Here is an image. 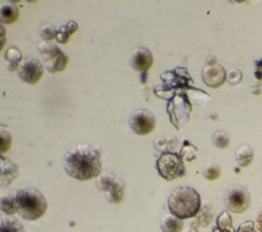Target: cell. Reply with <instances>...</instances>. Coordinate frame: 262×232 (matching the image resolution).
Segmentation results:
<instances>
[{
    "label": "cell",
    "instance_id": "17",
    "mask_svg": "<svg viewBox=\"0 0 262 232\" xmlns=\"http://www.w3.org/2000/svg\"><path fill=\"white\" fill-rule=\"evenodd\" d=\"M78 31V25L75 21H69L58 28L57 35H56V41L61 45H66L68 41H69L70 36L75 34L76 32Z\"/></svg>",
    "mask_w": 262,
    "mask_h": 232
},
{
    "label": "cell",
    "instance_id": "19",
    "mask_svg": "<svg viewBox=\"0 0 262 232\" xmlns=\"http://www.w3.org/2000/svg\"><path fill=\"white\" fill-rule=\"evenodd\" d=\"M0 232H25V229L18 219L11 216H2Z\"/></svg>",
    "mask_w": 262,
    "mask_h": 232
},
{
    "label": "cell",
    "instance_id": "7",
    "mask_svg": "<svg viewBox=\"0 0 262 232\" xmlns=\"http://www.w3.org/2000/svg\"><path fill=\"white\" fill-rule=\"evenodd\" d=\"M224 204L231 213L243 214L251 205V194L243 185L230 187L224 194Z\"/></svg>",
    "mask_w": 262,
    "mask_h": 232
},
{
    "label": "cell",
    "instance_id": "12",
    "mask_svg": "<svg viewBox=\"0 0 262 232\" xmlns=\"http://www.w3.org/2000/svg\"><path fill=\"white\" fill-rule=\"evenodd\" d=\"M0 171H2V187H7L18 178L19 168L12 160L3 157L0 159Z\"/></svg>",
    "mask_w": 262,
    "mask_h": 232
},
{
    "label": "cell",
    "instance_id": "24",
    "mask_svg": "<svg viewBox=\"0 0 262 232\" xmlns=\"http://www.w3.org/2000/svg\"><path fill=\"white\" fill-rule=\"evenodd\" d=\"M215 226L221 230H234L232 224V217L230 213L225 210L215 219Z\"/></svg>",
    "mask_w": 262,
    "mask_h": 232
},
{
    "label": "cell",
    "instance_id": "5",
    "mask_svg": "<svg viewBox=\"0 0 262 232\" xmlns=\"http://www.w3.org/2000/svg\"><path fill=\"white\" fill-rule=\"evenodd\" d=\"M96 187L100 192L105 194V198L110 203L118 204L125 200L126 196V183L118 176L111 174V173H105L100 174L96 179Z\"/></svg>",
    "mask_w": 262,
    "mask_h": 232
},
{
    "label": "cell",
    "instance_id": "14",
    "mask_svg": "<svg viewBox=\"0 0 262 232\" xmlns=\"http://www.w3.org/2000/svg\"><path fill=\"white\" fill-rule=\"evenodd\" d=\"M162 232H183L184 223L174 215H166L160 224Z\"/></svg>",
    "mask_w": 262,
    "mask_h": 232
},
{
    "label": "cell",
    "instance_id": "27",
    "mask_svg": "<svg viewBox=\"0 0 262 232\" xmlns=\"http://www.w3.org/2000/svg\"><path fill=\"white\" fill-rule=\"evenodd\" d=\"M191 153L197 155V149L192 145L191 142H189L188 140H184V145L180 152L181 157L183 158L184 161H192V160H195V158H192L191 155H190Z\"/></svg>",
    "mask_w": 262,
    "mask_h": 232
},
{
    "label": "cell",
    "instance_id": "26",
    "mask_svg": "<svg viewBox=\"0 0 262 232\" xmlns=\"http://www.w3.org/2000/svg\"><path fill=\"white\" fill-rule=\"evenodd\" d=\"M40 35L42 39L45 40V42H50L54 39H56L57 35V31L53 25L50 24H45L43 26L40 28Z\"/></svg>",
    "mask_w": 262,
    "mask_h": 232
},
{
    "label": "cell",
    "instance_id": "25",
    "mask_svg": "<svg viewBox=\"0 0 262 232\" xmlns=\"http://www.w3.org/2000/svg\"><path fill=\"white\" fill-rule=\"evenodd\" d=\"M0 140H2L0 152H2V153H6V152L10 151L12 146V136L10 131L3 125H2V129H0Z\"/></svg>",
    "mask_w": 262,
    "mask_h": 232
},
{
    "label": "cell",
    "instance_id": "29",
    "mask_svg": "<svg viewBox=\"0 0 262 232\" xmlns=\"http://www.w3.org/2000/svg\"><path fill=\"white\" fill-rule=\"evenodd\" d=\"M236 232H257V231L254 227V222L248 221V222L243 223V224L238 227Z\"/></svg>",
    "mask_w": 262,
    "mask_h": 232
},
{
    "label": "cell",
    "instance_id": "28",
    "mask_svg": "<svg viewBox=\"0 0 262 232\" xmlns=\"http://www.w3.org/2000/svg\"><path fill=\"white\" fill-rule=\"evenodd\" d=\"M226 81L229 82L231 86H236L243 81V73L239 69H232L227 73Z\"/></svg>",
    "mask_w": 262,
    "mask_h": 232
},
{
    "label": "cell",
    "instance_id": "6",
    "mask_svg": "<svg viewBox=\"0 0 262 232\" xmlns=\"http://www.w3.org/2000/svg\"><path fill=\"white\" fill-rule=\"evenodd\" d=\"M37 48L43 57V65L49 73H61L67 68L69 57L57 46L49 44V42H42Z\"/></svg>",
    "mask_w": 262,
    "mask_h": 232
},
{
    "label": "cell",
    "instance_id": "22",
    "mask_svg": "<svg viewBox=\"0 0 262 232\" xmlns=\"http://www.w3.org/2000/svg\"><path fill=\"white\" fill-rule=\"evenodd\" d=\"M211 141H212L213 146L218 147V149H226L230 145V137L229 134L224 131H217V132L213 133L212 138H211Z\"/></svg>",
    "mask_w": 262,
    "mask_h": 232
},
{
    "label": "cell",
    "instance_id": "10",
    "mask_svg": "<svg viewBox=\"0 0 262 232\" xmlns=\"http://www.w3.org/2000/svg\"><path fill=\"white\" fill-rule=\"evenodd\" d=\"M154 63V56L147 48H137L129 56V65L135 71L141 73L142 83L146 82L148 70Z\"/></svg>",
    "mask_w": 262,
    "mask_h": 232
},
{
    "label": "cell",
    "instance_id": "9",
    "mask_svg": "<svg viewBox=\"0 0 262 232\" xmlns=\"http://www.w3.org/2000/svg\"><path fill=\"white\" fill-rule=\"evenodd\" d=\"M226 71L219 65L217 58L210 56L206 60V67L203 69L202 73V78L205 86L212 88V89H217L226 82Z\"/></svg>",
    "mask_w": 262,
    "mask_h": 232
},
{
    "label": "cell",
    "instance_id": "8",
    "mask_svg": "<svg viewBox=\"0 0 262 232\" xmlns=\"http://www.w3.org/2000/svg\"><path fill=\"white\" fill-rule=\"evenodd\" d=\"M128 125L138 136H147L155 129L156 119L153 112L146 109H139L130 115Z\"/></svg>",
    "mask_w": 262,
    "mask_h": 232
},
{
    "label": "cell",
    "instance_id": "23",
    "mask_svg": "<svg viewBox=\"0 0 262 232\" xmlns=\"http://www.w3.org/2000/svg\"><path fill=\"white\" fill-rule=\"evenodd\" d=\"M221 174H222L221 167L214 162H210L208 164H205L204 168H203V175H204V178L208 179L209 181L217 180L219 176H221Z\"/></svg>",
    "mask_w": 262,
    "mask_h": 232
},
{
    "label": "cell",
    "instance_id": "30",
    "mask_svg": "<svg viewBox=\"0 0 262 232\" xmlns=\"http://www.w3.org/2000/svg\"><path fill=\"white\" fill-rule=\"evenodd\" d=\"M254 65H255V73H254L255 77L259 79V81H261L262 79V58L261 60L255 61Z\"/></svg>",
    "mask_w": 262,
    "mask_h": 232
},
{
    "label": "cell",
    "instance_id": "1",
    "mask_svg": "<svg viewBox=\"0 0 262 232\" xmlns=\"http://www.w3.org/2000/svg\"><path fill=\"white\" fill-rule=\"evenodd\" d=\"M63 166L68 175L78 181L98 178L101 174V152L98 147L78 145L68 152Z\"/></svg>",
    "mask_w": 262,
    "mask_h": 232
},
{
    "label": "cell",
    "instance_id": "20",
    "mask_svg": "<svg viewBox=\"0 0 262 232\" xmlns=\"http://www.w3.org/2000/svg\"><path fill=\"white\" fill-rule=\"evenodd\" d=\"M0 206H2V212L6 216H13L14 214H18V206H16V201L13 194L3 196L2 201H0Z\"/></svg>",
    "mask_w": 262,
    "mask_h": 232
},
{
    "label": "cell",
    "instance_id": "31",
    "mask_svg": "<svg viewBox=\"0 0 262 232\" xmlns=\"http://www.w3.org/2000/svg\"><path fill=\"white\" fill-rule=\"evenodd\" d=\"M256 226H257V230H259V232H262V210L260 212V214L257 215Z\"/></svg>",
    "mask_w": 262,
    "mask_h": 232
},
{
    "label": "cell",
    "instance_id": "21",
    "mask_svg": "<svg viewBox=\"0 0 262 232\" xmlns=\"http://www.w3.org/2000/svg\"><path fill=\"white\" fill-rule=\"evenodd\" d=\"M177 143H179V141L175 138H159L155 140L154 146L161 153H167V152H174V150L177 147Z\"/></svg>",
    "mask_w": 262,
    "mask_h": 232
},
{
    "label": "cell",
    "instance_id": "13",
    "mask_svg": "<svg viewBox=\"0 0 262 232\" xmlns=\"http://www.w3.org/2000/svg\"><path fill=\"white\" fill-rule=\"evenodd\" d=\"M213 219V208L212 205L210 203H203L201 206V210L198 215L196 216V221L192 223L195 226H202V227H205L208 226L211 222H212Z\"/></svg>",
    "mask_w": 262,
    "mask_h": 232
},
{
    "label": "cell",
    "instance_id": "3",
    "mask_svg": "<svg viewBox=\"0 0 262 232\" xmlns=\"http://www.w3.org/2000/svg\"><path fill=\"white\" fill-rule=\"evenodd\" d=\"M14 198L18 206V215L26 221H36L47 212L48 203L43 194L34 188H24L16 191Z\"/></svg>",
    "mask_w": 262,
    "mask_h": 232
},
{
    "label": "cell",
    "instance_id": "18",
    "mask_svg": "<svg viewBox=\"0 0 262 232\" xmlns=\"http://www.w3.org/2000/svg\"><path fill=\"white\" fill-rule=\"evenodd\" d=\"M254 159V151L252 147L244 145L235 152V160L240 167H247Z\"/></svg>",
    "mask_w": 262,
    "mask_h": 232
},
{
    "label": "cell",
    "instance_id": "11",
    "mask_svg": "<svg viewBox=\"0 0 262 232\" xmlns=\"http://www.w3.org/2000/svg\"><path fill=\"white\" fill-rule=\"evenodd\" d=\"M43 65L35 58H28L21 63L18 75L24 82L28 84H36L43 75Z\"/></svg>",
    "mask_w": 262,
    "mask_h": 232
},
{
    "label": "cell",
    "instance_id": "32",
    "mask_svg": "<svg viewBox=\"0 0 262 232\" xmlns=\"http://www.w3.org/2000/svg\"><path fill=\"white\" fill-rule=\"evenodd\" d=\"M5 33H6V31H5V27L3 26L2 25V48L4 47V46H5Z\"/></svg>",
    "mask_w": 262,
    "mask_h": 232
},
{
    "label": "cell",
    "instance_id": "16",
    "mask_svg": "<svg viewBox=\"0 0 262 232\" xmlns=\"http://www.w3.org/2000/svg\"><path fill=\"white\" fill-rule=\"evenodd\" d=\"M5 60L8 71L19 70L21 63H23L21 62L23 61V54L16 47H11L5 53Z\"/></svg>",
    "mask_w": 262,
    "mask_h": 232
},
{
    "label": "cell",
    "instance_id": "2",
    "mask_svg": "<svg viewBox=\"0 0 262 232\" xmlns=\"http://www.w3.org/2000/svg\"><path fill=\"white\" fill-rule=\"evenodd\" d=\"M202 206L201 195L191 187L175 188L168 197V208L170 214L182 219L196 217Z\"/></svg>",
    "mask_w": 262,
    "mask_h": 232
},
{
    "label": "cell",
    "instance_id": "33",
    "mask_svg": "<svg viewBox=\"0 0 262 232\" xmlns=\"http://www.w3.org/2000/svg\"><path fill=\"white\" fill-rule=\"evenodd\" d=\"M183 232H200L197 229V226H195L193 224H191V226L190 227H187V229L183 230Z\"/></svg>",
    "mask_w": 262,
    "mask_h": 232
},
{
    "label": "cell",
    "instance_id": "15",
    "mask_svg": "<svg viewBox=\"0 0 262 232\" xmlns=\"http://www.w3.org/2000/svg\"><path fill=\"white\" fill-rule=\"evenodd\" d=\"M0 18H2V25L14 24L19 18L18 7L11 3L4 4L0 10Z\"/></svg>",
    "mask_w": 262,
    "mask_h": 232
},
{
    "label": "cell",
    "instance_id": "4",
    "mask_svg": "<svg viewBox=\"0 0 262 232\" xmlns=\"http://www.w3.org/2000/svg\"><path fill=\"white\" fill-rule=\"evenodd\" d=\"M156 170L159 175L166 181H174L185 175V164L181 154L175 152H167L160 155L156 161Z\"/></svg>",
    "mask_w": 262,
    "mask_h": 232
}]
</instances>
